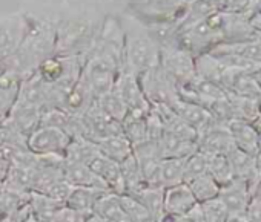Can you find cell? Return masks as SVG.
I'll return each instance as SVG.
<instances>
[{
  "label": "cell",
  "mask_w": 261,
  "mask_h": 222,
  "mask_svg": "<svg viewBox=\"0 0 261 222\" xmlns=\"http://www.w3.org/2000/svg\"><path fill=\"white\" fill-rule=\"evenodd\" d=\"M124 31V49L121 69L137 77L160 65V46L148 33L146 26H129Z\"/></svg>",
  "instance_id": "1"
},
{
  "label": "cell",
  "mask_w": 261,
  "mask_h": 222,
  "mask_svg": "<svg viewBox=\"0 0 261 222\" xmlns=\"http://www.w3.org/2000/svg\"><path fill=\"white\" fill-rule=\"evenodd\" d=\"M162 71L178 86V89L195 78V57L181 46H168L160 49Z\"/></svg>",
  "instance_id": "2"
},
{
  "label": "cell",
  "mask_w": 261,
  "mask_h": 222,
  "mask_svg": "<svg viewBox=\"0 0 261 222\" xmlns=\"http://www.w3.org/2000/svg\"><path fill=\"white\" fill-rule=\"evenodd\" d=\"M142 90L151 106L166 104L172 106L178 98V86L162 71L160 66L139 75Z\"/></svg>",
  "instance_id": "3"
},
{
  "label": "cell",
  "mask_w": 261,
  "mask_h": 222,
  "mask_svg": "<svg viewBox=\"0 0 261 222\" xmlns=\"http://www.w3.org/2000/svg\"><path fill=\"white\" fill-rule=\"evenodd\" d=\"M69 144V135L54 126H39L27 138V147L36 156H65Z\"/></svg>",
  "instance_id": "4"
},
{
  "label": "cell",
  "mask_w": 261,
  "mask_h": 222,
  "mask_svg": "<svg viewBox=\"0 0 261 222\" xmlns=\"http://www.w3.org/2000/svg\"><path fill=\"white\" fill-rule=\"evenodd\" d=\"M112 90L123 100L127 110H143V112L151 110V104L146 100L139 77L136 74L121 69L114 83Z\"/></svg>",
  "instance_id": "5"
},
{
  "label": "cell",
  "mask_w": 261,
  "mask_h": 222,
  "mask_svg": "<svg viewBox=\"0 0 261 222\" xmlns=\"http://www.w3.org/2000/svg\"><path fill=\"white\" fill-rule=\"evenodd\" d=\"M28 29V22L20 17L0 22V60L10 58L17 52Z\"/></svg>",
  "instance_id": "6"
},
{
  "label": "cell",
  "mask_w": 261,
  "mask_h": 222,
  "mask_svg": "<svg viewBox=\"0 0 261 222\" xmlns=\"http://www.w3.org/2000/svg\"><path fill=\"white\" fill-rule=\"evenodd\" d=\"M139 10L151 22H180L185 14L186 4L183 0H140Z\"/></svg>",
  "instance_id": "7"
},
{
  "label": "cell",
  "mask_w": 261,
  "mask_h": 222,
  "mask_svg": "<svg viewBox=\"0 0 261 222\" xmlns=\"http://www.w3.org/2000/svg\"><path fill=\"white\" fill-rule=\"evenodd\" d=\"M198 202L195 201L186 182L163 188V213L174 216H188Z\"/></svg>",
  "instance_id": "8"
},
{
  "label": "cell",
  "mask_w": 261,
  "mask_h": 222,
  "mask_svg": "<svg viewBox=\"0 0 261 222\" xmlns=\"http://www.w3.org/2000/svg\"><path fill=\"white\" fill-rule=\"evenodd\" d=\"M250 187L241 179H232L220 187L218 199L223 202L229 214H244L250 201Z\"/></svg>",
  "instance_id": "9"
},
{
  "label": "cell",
  "mask_w": 261,
  "mask_h": 222,
  "mask_svg": "<svg viewBox=\"0 0 261 222\" xmlns=\"http://www.w3.org/2000/svg\"><path fill=\"white\" fill-rule=\"evenodd\" d=\"M171 107L186 124H189L192 129H195V132L198 135L215 121L206 107L191 103V101H186V100H181V98H178Z\"/></svg>",
  "instance_id": "10"
},
{
  "label": "cell",
  "mask_w": 261,
  "mask_h": 222,
  "mask_svg": "<svg viewBox=\"0 0 261 222\" xmlns=\"http://www.w3.org/2000/svg\"><path fill=\"white\" fill-rule=\"evenodd\" d=\"M22 77L11 69L0 66V115L8 118L13 106L17 101Z\"/></svg>",
  "instance_id": "11"
},
{
  "label": "cell",
  "mask_w": 261,
  "mask_h": 222,
  "mask_svg": "<svg viewBox=\"0 0 261 222\" xmlns=\"http://www.w3.org/2000/svg\"><path fill=\"white\" fill-rule=\"evenodd\" d=\"M62 175L72 187H89V188L109 192L106 184L89 167L83 164H77V163H71L65 160L63 167H62Z\"/></svg>",
  "instance_id": "12"
},
{
  "label": "cell",
  "mask_w": 261,
  "mask_h": 222,
  "mask_svg": "<svg viewBox=\"0 0 261 222\" xmlns=\"http://www.w3.org/2000/svg\"><path fill=\"white\" fill-rule=\"evenodd\" d=\"M229 132L232 135L233 144L238 150L246 152L252 156L256 158L258 152V143H259V135L249 121L243 120H232L227 123Z\"/></svg>",
  "instance_id": "13"
},
{
  "label": "cell",
  "mask_w": 261,
  "mask_h": 222,
  "mask_svg": "<svg viewBox=\"0 0 261 222\" xmlns=\"http://www.w3.org/2000/svg\"><path fill=\"white\" fill-rule=\"evenodd\" d=\"M95 144L101 155H105L106 158H109L111 161H114L117 164L124 163L129 156L134 155L133 146H130V143L126 140V137L123 134L106 137V138L97 141Z\"/></svg>",
  "instance_id": "14"
},
{
  "label": "cell",
  "mask_w": 261,
  "mask_h": 222,
  "mask_svg": "<svg viewBox=\"0 0 261 222\" xmlns=\"http://www.w3.org/2000/svg\"><path fill=\"white\" fill-rule=\"evenodd\" d=\"M185 182V158H163L157 170V187L168 188Z\"/></svg>",
  "instance_id": "15"
},
{
  "label": "cell",
  "mask_w": 261,
  "mask_h": 222,
  "mask_svg": "<svg viewBox=\"0 0 261 222\" xmlns=\"http://www.w3.org/2000/svg\"><path fill=\"white\" fill-rule=\"evenodd\" d=\"M94 214H97L98 217L108 222H129L123 210L120 195H115L111 192H106L100 196V199L97 201L94 207Z\"/></svg>",
  "instance_id": "16"
},
{
  "label": "cell",
  "mask_w": 261,
  "mask_h": 222,
  "mask_svg": "<svg viewBox=\"0 0 261 222\" xmlns=\"http://www.w3.org/2000/svg\"><path fill=\"white\" fill-rule=\"evenodd\" d=\"M106 193L105 190H98V188H89V187H74L69 198L66 199L65 205L83 213V214H92L94 213V207L97 204V201L100 199V196Z\"/></svg>",
  "instance_id": "17"
},
{
  "label": "cell",
  "mask_w": 261,
  "mask_h": 222,
  "mask_svg": "<svg viewBox=\"0 0 261 222\" xmlns=\"http://www.w3.org/2000/svg\"><path fill=\"white\" fill-rule=\"evenodd\" d=\"M120 170L124 184V195H136L139 190H142L146 185L140 166L134 155L129 156L124 163L120 164Z\"/></svg>",
  "instance_id": "18"
},
{
  "label": "cell",
  "mask_w": 261,
  "mask_h": 222,
  "mask_svg": "<svg viewBox=\"0 0 261 222\" xmlns=\"http://www.w3.org/2000/svg\"><path fill=\"white\" fill-rule=\"evenodd\" d=\"M63 204L56 202L54 199L48 198L46 195L37 193V192H30L28 196V208L33 217L42 220V222H49L51 216L54 214V211Z\"/></svg>",
  "instance_id": "19"
},
{
  "label": "cell",
  "mask_w": 261,
  "mask_h": 222,
  "mask_svg": "<svg viewBox=\"0 0 261 222\" xmlns=\"http://www.w3.org/2000/svg\"><path fill=\"white\" fill-rule=\"evenodd\" d=\"M129 196L136 198L151 213V216L154 219H157L160 214H163V188L162 187L145 185L136 195H129Z\"/></svg>",
  "instance_id": "20"
},
{
  "label": "cell",
  "mask_w": 261,
  "mask_h": 222,
  "mask_svg": "<svg viewBox=\"0 0 261 222\" xmlns=\"http://www.w3.org/2000/svg\"><path fill=\"white\" fill-rule=\"evenodd\" d=\"M195 198V201L198 204H203V202H207V201H212L215 198H218V193H220V185L214 181V178L206 173L200 178H195L189 182H186Z\"/></svg>",
  "instance_id": "21"
},
{
  "label": "cell",
  "mask_w": 261,
  "mask_h": 222,
  "mask_svg": "<svg viewBox=\"0 0 261 222\" xmlns=\"http://www.w3.org/2000/svg\"><path fill=\"white\" fill-rule=\"evenodd\" d=\"M95 103L98 104V107L103 110L108 117H111L112 120H115L120 124H121V121L124 120V117L129 112L126 104L123 103V100L114 90H109L108 93L101 95L100 98L95 100Z\"/></svg>",
  "instance_id": "22"
},
{
  "label": "cell",
  "mask_w": 261,
  "mask_h": 222,
  "mask_svg": "<svg viewBox=\"0 0 261 222\" xmlns=\"http://www.w3.org/2000/svg\"><path fill=\"white\" fill-rule=\"evenodd\" d=\"M207 173L214 178V181L220 187L230 182L232 179H235L227 155H209Z\"/></svg>",
  "instance_id": "23"
},
{
  "label": "cell",
  "mask_w": 261,
  "mask_h": 222,
  "mask_svg": "<svg viewBox=\"0 0 261 222\" xmlns=\"http://www.w3.org/2000/svg\"><path fill=\"white\" fill-rule=\"evenodd\" d=\"M209 155L197 150L185 160V182H189L195 178H200L207 173Z\"/></svg>",
  "instance_id": "24"
},
{
  "label": "cell",
  "mask_w": 261,
  "mask_h": 222,
  "mask_svg": "<svg viewBox=\"0 0 261 222\" xmlns=\"http://www.w3.org/2000/svg\"><path fill=\"white\" fill-rule=\"evenodd\" d=\"M72 185L62 176V178H57L51 182H48L43 188H40L37 193H42V195H46L48 198L54 199L56 202H60V204H65L66 199L69 198L71 192H72Z\"/></svg>",
  "instance_id": "25"
},
{
  "label": "cell",
  "mask_w": 261,
  "mask_h": 222,
  "mask_svg": "<svg viewBox=\"0 0 261 222\" xmlns=\"http://www.w3.org/2000/svg\"><path fill=\"white\" fill-rule=\"evenodd\" d=\"M200 213H201L203 222H226L229 216L226 207L218 198L200 204Z\"/></svg>",
  "instance_id": "26"
},
{
  "label": "cell",
  "mask_w": 261,
  "mask_h": 222,
  "mask_svg": "<svg viewBox=\"0 0 261 222\" xmlns=\"http://www.w3.org/2000/svg\"><path fill=\"white\" fill-rule=\"evenodd\" d=\"M86 219H88V214H83L63 204L54 211L49 222H86Z\"/></svg>",
  "instance_id": "27"
},
{
  "label": "cell",
  "mask_w": 261,
  "mask_h": 222,
  "mask_svg": "<svg viewBox=\"0 0 261 222\" xmlns=\"http://www.w3.org/2000/svg\"><path fill=\"white\" fill-rule=\"evenodd\" d=\"M217 10L220 13H229V14H244L247 0H215Z\"/></svg>",
  "instance_id": "28"
},
{
  "label": "cell",
  "mask_w": 261,
  "mask_h": 222,
  "mask_svg": "<svg viewBox=\"0 0 261 222\" xmlns=\"http://www.w3.org/2000/svg\"><path fill=\"white\" fill-rule=\"evenodd\" d=\"M244 216L247 222H261V198L259 196H250Z\"/></svg>",
  "instance_id": "29"
},
{
  "label": "cell",
  "mask_w": 261,
  "mask_h": 222,
  "mask_svg": "<svg viewBox=\"0 0 261 222\" xmlns=\"http://www.w3.org/2000/svg\"><path fill=\"white\" fill-rule=\"evenodd\" d=\"M10 169H11V161L0 155V188L4 187V184H5V181L8 178Z\"/></svg>",
  "instance_id": "30"
},
{
  "label": "cell",
  "mask_w": 261,
  "mask_h": 222,
  "mask_svg": "<svg viewBox=\"0 0 261 222\" xmlns=\"http://www.w3.org/2000/svg\"><path fill=\"white\" fill-rule=\"evenodd\" d=\"M154 222H189V219L186 216H174L169 213H163Z\"/></svg>",
  "instance_id": "31"
},
{
  "label": "cell",
  "mask_w": 261,
  "mask_h": 222,
  "mask_svg": "<svg viewBox=\"0 0 261 222\" xmlns=\"http://www.w3.org/2000/svg\"><path fill=\"white\" fill-rule=\"evenodd\" d=\"M250 25H252V28H253L255 33L261 34V11L256 13V14L250 19Z\"/></svg>",
  "instance_id": "32"
},
{
  "label": "cell",
  "mask_w": 261,
  "mask_h": 222,
  "mask_svg": "<svg viewBox=\"0 0 261 222\" xmlns=\"http://www.w3.org/2000/svg\"><path fill=\"white\" fill-rule=\"evenodd\" d=\"M226 222H247L244 214H229Z\"/></svg>",
  "instance_id": "33"
},
{
  "label": "cell",
  "mask_w": 261,
  "mask_h": 222,
  "mask_svg": "<svg viewBox=\"0 0 261 222\" xmlns=\"http://www.w3.org/2000/svg\"><path fill=\"white\" fill-rule=\"evenodd\" d=\"M252 126L255 128V131L258 132V135L261 137V115H258V117L252 121Z\"/></svg>",
  "instance_id": "34"
},
{
  "label": "cell",
  "mask_w": 261,
  "mask_h": 222,
  "mask_svg": "<svg viewBox=\"0 0 261 222\" xmlns=\"http://www.w3.org/2000/svg\"><path fill=\"white\" fill-rule=\"evenodd\" d=\"M86 222H108V220H105V219H101V217H98L97 214H89L88 216V219H86Z\"/></svg>",
  "instance_id": "35"
},
{
  "label": "cell",
  "mask_w": 261,
  "mask_h": 222,
  "mask_svg": "<svg viewBox=\"0 0 261 222\" xmlns=\"http://www.w3.org/2000/svg\"><path fill=\"white\" fill-rule=\"evenodd\" d=\"M20 222H42V220H39V219H36V217H33V216L30 214L28 217H25V219L20 220Z\"/></svg>",
  "instance_id": "36"
},
{
  "label": "cell",
  "mask_w": 261,
  "mask_h": 222,
  "mask_svg": "<svg viewBox=\"0 0 261 222\" xmlns=\"http://www.w3.org/2000/svg\"><path fill=\"white\" fill-rule=\"evenodd\" d=\"M183 2H185V4H186V5H188V4H189V2H192V0H183Z\"/></svg>",
  "instance_id": "37"
}]
</instances>
